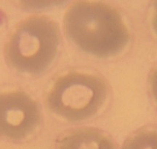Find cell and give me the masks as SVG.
I'll use <instances>...</instances> for the list:
<instances>
[{"label":"cell","instance_id":"1","mask_svg":"<svg viewBox=\"0 0 157 149\" xmlns=\"http://www.w3.org/2000/svg\"><path fill=\"white\" fill-rule=\"evenodd\" d=\"M103 92L101 83L94 78L68 77L56 84L50 102L55 111L65 116L84 117L97 109Z\"/></svg>","mask_w":157,"mask_h":149},{"label":"cell","instance_id":"2","mask_svg":"<svg viewBox=\"0 0 157 149\" xmlns=\"http://www.w3.org/2000/svg\"><path fill=\"white\" fill-rule=\"evenodd\" d=\"M36 121L33 102L17 93L0 94V135L19 138L28 132Z\"/></svg>","mask_w":157,"mask_h":149},{"label":"cell","instance_id":"3","mask_svg":"<svg viewBox=\"0 0 157 149\" xmlns=\"http://www.w3.org/2000/svg\"><path fill=\"white\" fill-rule=\"evenodd\" d=\"M123 149H157V129L139 132L127 141Z\"/></svg>","mask_w":157,"mask_h":149},{"label":"cell","instance_id":"4","mask_svg":"<svg viewBox=\"0 0 157 149\" xmlns=\"http://www.w3.org/2000/svg\"><path fill=\"white\" fill-rule=\"evenodd\" d=\"M151 87L153 95L154 96L155 99L157 103V70L154 72L151 79Z\"/></svg>","mask_w":157,"mask_h":149}]
</instances>
